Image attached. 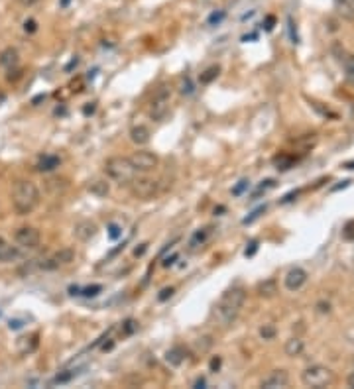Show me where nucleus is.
<instances>
[{
	"instance_id": "nucleus-1",
	"label": "nucleus",
	"mask_w": 354,
	"mask_h": 389,
	"mask_svg": "<svg viewBox=\"0 0 354 389\" xmlns=\"http://www.w3.org/2000/svg\"><path fill=\"white\" fill-rule=\"evenodd\" d=\"M246 291L242 287H230L222 293L217 307H215V318L221 327H230L240 314V309L244 307Z\"/></svg>"
},
{
	"instance_id": "nucleus-2",
	"label": "nucleus",
	"mask_w": 354,
	"mask_h": 389,
	"mask_svg": "<svg viewBox=\"0 0 354 389\" xmlns=\"http://www.w3.org/2000/svg\"><path fill=\"white\" fill-rule=\"evenodd\" d=\"M40 205V189L32 181H18L12 193V207L16 214L26 216Z\"/></svg>"
},
{
	"instance_id": "nucleus-3",
	"label": "nucleus",
	"mask_w": 354,
	"mask_h": 389,
	"mask_svg": "<svg viewBox=\"0 0 354 389\" xmlns=\"http://www.w3.org/2000/svg\"><path fill=\"white\" fill-rule=\"evenodd\" d=\"M104 173L106 177L112 181H116L118 185H128L130 181L136 177V169L130 164L128 157H122V155H112L104 161Z\"/></svg>"
},
{
	"instance_id": "nucleus-4",
	"label": "nucleus",
	"mask_w": 354,
	"mask_h": 389,
	"mask_svg": "<svg viewBox=\"0 0 354 389\" xmlns=\"http://www.w3.org/2000/svg\"><path fill=\"white\" fill-rule=\"evenodd\" d=\"M335 379V374L324 368V366H311L307 368L303 375H301V381L305 387H313V389H323L327 385H331Z\"/></svg>"
},
{
	"instance_id": "nucleus-5",
	"label": "nucleus",
	"mask_w": 354,
	"mask_h": 389,
	"mask_svg": "<svg viewBox=\"0 0 354 389\" xmlns=\"http://www.w3.org/2000/svg\"><path fill=\"white\" fill-rule=\"evenodd\" d=\"M130 193L134 199H140V201H150L154 199L156 195L160 193V185L156 179H150V177H134L130 183Z\"/></svg>"
},
{
	"instance_id": "nucleus-6",
	"label": "nucleus",
	"mask_w": 354,
	"mask_h": 389,
	"mask_svg": "<svg viewBox=\"0 0 354 389\" xmlns=\"http://www.w3.org/2000/svg\"><path fill=\"white\" fill-rule=\"evenodd\" d=\"M148 112H150V118L158 120V122L167 116V112H169V89L167 87H162L154 94Z\"/></svg>"
},
{
	"instance_id": "nucleus-7",
	"label": "nucleus",
	"mask_w": 354,
	"mask_h": 389,
	"mask_svg": "<svg viewBox=\"0 0 354 389\" xmlns=\"http://www.w3.org/2000/svg\"><path fill=\"white\" fill-rule=\"evenodd\" d=\"M130 159V164L134 165V169H136V173L140 171V173H150V171H154L158 164H160V157L154 153V151H134L132 155L128 157Z\"/></svg>"
},
{
	"instance_id": "nucleus-8",
	"label": "nucleus",
	"mask_w": 354,
	"mask_h": 389,
	"mask_svg": "<svg viewBox=\"0 0 354 389\" xmlns=\"http://www.w3.org/2000/svg\"><path fill=\"white\" fill-rule=\"evenodd\" d=\"M14 240L18 246H22V248H26V250H36L38 246H40V230L38 228H34V226H22V228H18L14 234Z\"/></svg>"
},
{
	"instance_id": "nucleus-9",
	"label": "nucleus",
	"mask_w": 354,
	"mask_h": 389,
	"mask_svg": "<svg viewBox=\"0 0 354 389\" xmlns=\"http://www.w3.org/2000/svg\"><path fill=\"white\" fill-rule=\"evenodd\" d=\"M73 260H75V250L73 248H61V250L55 252L51 257L44 260V262L40 264V268H42V270H57V268H61V266L71 264Z\"/></svg>"
},
{
	"instance_id": "nucleus-10",
	"label": "nucleus",
	"mask_w": 354,
	"mask_h": 389,
	"mask_svg": "<svg viewBox=\"0 0 354 389\" xmlns=\"http://www.w3.org/2000/svg\"><path fill=\"white\" fill-rule=\"evenodd\" d=\"M305 281H307V271L301 268H291L285 273V279H283L287 291H299L305 285Z\"/></svg>"
},
{
	"instance_id": "nucleus-11",
	"label": "nucleus",
	"mask_w": 354,
	"mask_h": 389,
	"mask_svg": "<svg viewBox=\"0 0 354 389\" xmlns=\"http://www.w3.org/2000/svg\"><path fill=\"white\" fill-rule=\"evenodd\" d=\"M40 334L38 332H32V334H24V336H20L18 340H16V352L20 354V356H28L32 352H36L38 350V346H40Z\"/></svg>"
},
{
	"instance_id": "nucleus-12",
	"label": "nucleus",
	"mask_w": 354,
	"mask_h": 389,
	"mask_svg": "<svg viewBox=\"0 0 354 389\" xmlns=\"http://www.w3.org/2000/svg\"><path fill=\"white\" fill-rule=\"evenodd\" d=\"M73 234L77 240L88 242V240H93L99 234V226H97V222H93V220H81V222L75 224Z\"/></svg>"
},
{
	"instance_id": "nucleus-13",
	"label": "nucleus",
	"mask_w": 354,
	"mask_h": 389,
	"mask_svg": "<svg viewBox=\"0 0 354 389\" xmlns=\"http://www.w3.org/2000/svg\"><path fill=\"white\" fill-rule=\"evenodd\" d=\"M287 383H289V375H287V372H285V370H274V372L262 381V387L278 389V387H285Z\"/></svg>"
},
{
	"instance_id": "nucleus-14",
	"label": "nucleus",
	"mask_w": 354,
	"mask_h": 389,
	"mask_svg": "<svg viewBox=\"0 0 354 389\" xmlns=\"http://www.w3.org/2000/svg\"><path fill=\"white\" fill-rule=\"evenodd\" d=\"M87 191L93 197H99V199H104V197H108L110 195V183L106 179H91L87 183Z\"/></svg>"
},
{
	"instance_id": "nucleus-15",
	"label": "nucleus",
	"mask_w": 354,
	"mask_h": 389,
	"mask_svg": "<svg viewBox=\"0 0 354 389\" xmlns=\"http://www.w3.org/2000/svg\"><path fill=\"white\" fill-rule=\"evenodd\" d=\"M185 358H187V350H185L183 346H173V348H169V350L165 352V362H167L169 366H173V368L181 366V364L185 362Z\"/></svg>"
},
{
	"instance_id": "nucleus-16",
	"label": "nucleus",
	"mask_w": 354,
	"mask_h": 389,
	"mask_svg": "<svg viewBox=\"0 0 354 389\" xmlns=\"http://www.w3.org/2000/svg\"><path fill=\"white\" fill-rule=\"evenodd\" d=\"M16 260H20V250L16 246L2 242L0 244V264H12Z\"/></svg>"
},
{
	"instance_id": "nucleus-17",
	"label": "nucleus",
	"mask_w": 354,
	"mask_h": 389,
	"mask_svg": "<svg viewBox=\"0 0 354 389\" xmlns=\"http://www.w3.org/2000/svg\"><path fill=\"white\" fill-rule=\"evenodd\" d=\"M59 164H61V159H59L57 155H42L40 161L36 164V169H38L40 173H49V171L57 169Z\"/></svg>"
},
{
	"instance_id": "nucleus-18",
	"label": "nucleus",
	"mask_w": 354,
	"mask_h": 389,
	"mask_svg": "<svg viewBox=\"0 0 354 389\" xmlns=\"http://www.w3.org/2000/svg\"><path fill=\"white\" fill-rule=\"evenodd\" d=\"M18 61H20V55L14 47H6L2 53H0V65L4 69H12V67H18Z\"/></svg>"
},
{
	"instance_id": "nucleus-19",
	"label": "nucleus",
	"mask_w": 354,
	"mask_h": 389,
	"mask_svg": "<svg viewBox=\"0 0 354 389\" xmlns=\"http://www.w3.org/2000/svg\"><path fill=\"white\" fill-rule=\"evenodd\" d=\"M256 291H258V295L260 297H264V299H272L276 293H278V283H276V279H264V281H260L258 287H256Z\"/></svg>"
},
{
	"instance_id": "nucleus-20",
	"label": "nucleus",
	"mask_w": 354,
	"mask_h": 389,
	"mask_svg": "<svg viewBox=\"0 0 354 389\" xmlns=\"http://www.w3.org/2000/svg\"><path fill=\"white\" fill-rule=\"evenodd\" d=\"M150 130H148L146 126H142V124H138V126H134L132 130H130V140H132L136 146H146L148 142H150Z\"/></svg>"
},
{
	"instance_id": "nucleus-21",
	"label": "nucleus",
	"mask_w": 354,
	"mask_h": 389,
	"mask_svg": "<svg viewBox=\"0 0 354 389\" xmlns=\"http://www.w3.org/2000/svg\"><path fill=\"white\" fill-rule=\"evenodd\" d=\"M283 350H285V356L295 358V356H299L303 352V340L301 338H289L283 346Z\"/></svg>"
},
{
	"instance_id": "nucleus-22",
	"label": "nucleus",
	"mask_w": 354,
	"mask_h": 389,
	"mask_svg": "<svg viewBox=\"0 0 354 389\" xmlns=\"http://www.w3.org/2000/svg\"><path fill=\"white\" fill-rule=\"evenodd\" d=\"M211 232H213V228L211 226H206V228H203V230H197L195 234H193V238H191V250H197L199 246H203L206 240H209V236H211Z\"/></svg>"
},
{
	"instance_id": "nucleus-23",
	"label": "nucleus",
	"mask_w": 354,
	"mask_h": 389,
	"mask_svg": "<svg viewBox=\"0 0 354 389\" xmlns=\"http://www.w3.org/2000/svg\"><path fill=\"white\" fill-rule=\"evenodd\" d=\"M219 75H221V67H219V65H211L209 69H205V71L201 73L199 81H201V85H211Z\"/></svg>"
},
{
	"instance_id": "nucleus-24",
	"label": "nucleus",
	"mask_w": 354,
	"mask_h": 389,
	"mask_svg": "<svg viewBox=\"0 0 354 389\" xmlns=\"http://www.w3.org/2000/svg\"><path fill=\"white\" fill-rule=\"evenodd\" d=\"M335 6H337V10L342 14V18H348V20H352L354 18L352 0H335Z\"/></svg>"
},
{
	"instance_id": "nucleus-25",
	"label": "nucleus",
	"mask_w": 354,
	"mask_h": 389,
	"mask_svg": "<svg viewBox=\"0 0 354 389\" xmlns=\"http://www.w3.org/2000/svg\"><path fill=\"white\" fill-rule=\"evenodd\" d=\"M293 157L291 155H285V153H281V155H276L274 157V165H276V169L278 171H287V169H291L293 167Z\"/></svg>"
},
{
	"instance_id": "nucleus-26",
	"label": "nucleus",
	"mask_w": 354,
	"mask_h": 389,
	"mask_svg": "<svg viewBox=\"0 0 354 389\" xmlns=\"http://www.w3.org/2000/svg\"><path fill=\"white\" fill-rule=\"evenodd\" d=\"M342 65H344V75L346 79L354 83V55H346L344 59H342Z\"/></svg>"
},
{
	"instance_id": "nucleus-27",
	"label": "nucleus",
	"mask_w": 354,
	"mask_h": 389,
	"mask_svg": "<svg viewBox=\"0 0 354 389\" xmlns=\"http://www.w3.org/2000/svg\"><path fill=\"white\" fill-rule=\"evenodd\" d=\"M75 375H77L75 370H65V372H59V374L53 377V383H59V385H61V383H69Z\"/></svg>"
},
{
	"instance_id": "nucleus-28",
	"label": "nucleus",
	"mask_w": 354,
	"mask_h": 389,
	"mask_svg": "<svg viewBox=\"0 0 354 389\" xmlns=\"http://www.w3.org/2000/svg\"><path fill=\"white\" fill-rule=\"evenodd\" d=\"M138 330V322L134 320V318H128V320H124V325H122V334L124 336H130Z\"/></svg>"
},
{
	"instance_id": "nucleus-29",
	"label": "nucleus",
	"mask_w": 354,
	"mask_h": 389,
	"mask_svg": "<svg viewBox=\"0 0 354 389\" xmlns=\"http://www.w3.org/2000/svg\"><path fill=\"white\" fill-rule=\"evenodd\" d=\"M101 291H103L101 285H88V287H85V289H81L79 295H83V297H97Z\"/></svg>"
},
{
	"instance_id": "nucleus-30",
	"label": "nucleus",
	"mask_w": 354,
	"mask_h": 389,
	"mask_svg": "<svg viewBox=\"0 0 354 389\" xmlns=\"http://www.w3.org/2000/svg\"><path fill=\"white\" fill-rule=\"evenodd\" d=\"M213 346V340H211V336H203V338H197V342H195V348H197V352H205Z\"/></svg>"
},
{
	"instance_id": "nucleus-31",
	"label": "nucleus",
	"mask_w": 354,
	"mask_h": 389,
	"mask_svg": "<svg viewBox=\"0 0 354 389\" xmlns=\"http://www.w3.org/2000/svg\"><path fill=\"white\" fill-rule=\"evenodd\" d=\"M342 238L346 240V242H352L354 240V220H348L344 228H342Z\"/></svg>"
},
{
	"instance_id": "nucleus-32",
	"label": "nucleus",
	"mask_w": 354,
	"mask_h": 389,
	"mask_svg": "<svg viewBox=\"0 0 354 389\" xmlns=\"http://www.w3.org/2000/svg\"><path fill=\"white\" fill-rule=\"evenodd\" d=\"M260 336H262L264 340H272V338L276 336V327H272V325H264V327L260 329Z\"/></svg>"
},
{
	"instance_id": "nucleus-33",
	"label": "nucleus",
	"mask_w": 354,
	"mask_h": 389,
	"mask_svg": "<svg viewBox=\"0 0 354 389\" xmlns=\"http://www.w3.org/2000/svg\"><path fill=\"white\" fill-rule=\"evenodd\" d=\"M248 189H250V181L242 179V181H238V185L232 189V195H234V197H240V195L244 193V191H248Z\"/></svg>"
},
{
	"instance_id": "nucleus-34",
	"label": "nucleus",
	"mask_w": 354,
	"mask_h": 389,
	"mask_svg": "<svg viewBox=\"0 0 354 389\" xmlns=\"http://www.w3.org/2000/svg\"><path fill=\"white\" fill-rule=\"evenodd\" d=\"M276 187V181L274 179H266V181H262V185L256 189V193H254V199L258 197L260 193H266V191H270V189H274Z\"/></svg>"
},
{
	"instance_id": "nucleus-35",
	"label": "nucleus",
	"mask_w": 354,
	"mask_h": 389,
	"mask_svg": "<svg viewBox=\"0 0 354 389\" xmlns=\"http://www.w3.org/2000/svg\"><path fill=\"white\" fill-rule=\"evenodd\" d=\"M262 212H266V205H264V207H258L256 210H252L250 216H246V218L242 220V224H252V222H254V220H256L260 214H262Z\"/></svg>"
},
{
	"instance_id": "nucleus-36",
	"label": "nucleus",
	"mask_w": 354,
	"mask_h": 389,
	"mask_svg": "<svg viewBox=\"0 0 354 389\" xmlns=\"http://www.w3.org/2000/svg\"><path fill=\"white\" fill-rule=\"evenodd\" d=\"M173 293H175V289L173 287H163L162 291H160V295H158V301H167V299H171L173 297Z\"/></svg>"
},
{
	"instance_id": "nucleus-37",
	"label": "nucleus",
	"mask_w": 354,
	"mask_h": 389,
	"mask_svg": "<svg viewBox=\"0 0 354 389\" xmlns=\"http://www.w3.org/2000/svg\"><path fill=\"white\" fill-rule=\"evenodd\" d=\"M36 30H38V22H36V20L29 18V20L24 22V31H26V34H34Z\"/></svg>"
},
{
	"instance_id": "nucleus-38",
	"label": "nucleus",
	"mask_w": 354,
	"mask_h": 389,
	"mask_svg": "<svg viewBox=\"0 0 354 389\" xmlns=\"http://www.w3.org/2000/svg\"><path fill=\"white\" fill-rule=\"evenodd\" d=\"M256 250H258V240H252L250 244H248V248H246V252H244V255L252 257V255L256 254Z\"/></svg>"
},
{
	"instance_id": "nucleus-39",
	"label": "nucleus",
	"mask_w": 354,
	"mask_h": 389,
	"mask_svg": "<svg viewBox=\"0 0 354 389\" xmlns=\"http://www.w3.org/2000/svg\"><path fill=\"white\" fill-rule=\"evenodd\" d=\"M222 18H224V12H222V10H221V12H219V14L215 12V14H213V16H211V18H209V26H215V24H221V22H222Z\"/></svg>"
},
{
	"instance_id": "nucleus-40",
	"label": "nucleus",
	"mask_w": 354,
	"mask_h": 389,
	"mask_svg": "<svg viewBox=\"0 0 354 389\" xmlns=\"http://www.w3.org/2000/svg\"><path fill=\"white\" fill-rule=\"evenodd\" d=\"M20 75H22V71H20L18 67H12V69H8V75H6V79H8V81H16Z\"/></svg>"
},
{
	"instance_id": "nucleus-41",
	"label": "nucleus",
	"mask_w": 354,
	"mask_h": 389,
	"mask_svg": "<svg viewBox=\"0 0 354 389\" xmlns=\"http://www.w3.org/2000/svg\"><path fill=\"white\" fill-rule=\"evenodd\" d=\"M222 360L221 356H215V358L211 360V372H219V368H221Z\"/></svg>"
},
{
	"instance_id": "nucleus-42",
	"label": "nucleus",
	"mask_w": 354,
	"mask_h": 389,
	"mask_svg": "<svg viewBox=\"0 0 354 389\" xmlns=\"http://www.w3.org/2000/svg\"><path fill=\"white\" fill-rule=\"evenodd\" d=\"M108 236H110L112 240H116L118 236H120V228H118L116 224H110L108 226Z\"/></svg>"
},
{
	"instance_id": "nucleus-43",
	"label": "nucleus",
	"mask_w": 354,
	"mask_h": 389,
	"mask_svg": "<svg viewBox=\"0 0 354 389\" xmlns=\"http://www.w3.org/2000/svg\"><path fill=\"white\" fill-rule=\"evenodd\" d=\"M191 92H193L191 83H189V79H185V81H183V87H181V94H191Z\"/></svg>"
},
{
	"instance_id": "nucleus-44",
	"label": "nucleus",
	"mask_w": 354,
	"mask_h": 389,
	"mask_svg": "<svg viewBox=\"0 0 354 389\" xmlns=\"http://www.w3.org/2000/svg\"><path fill=\"white\" fill-rule=\"evenodd\" d=\"M274 24H276V18H274V16H268V18H266V24H264L266 31L274 30Z\"/></svg>"
},
{
	"instance_id": "nucleus-45",
	"label": "nucleus",
	"mask_w": 354,
	"mask_h": 389,
	"mask_svg": "<svg viewBox=\"0 0 354 389\" xmlns=\"http://www.w3.org/2000/svg\"><path fill=\"white\" fill-rule=\"evenodd\" d=\"M297 195H299V191H291V193H287V195H285V197L281 199L280 203H281V205H285V203H291V201H293V199H295V197H297Z\"/></svg>"
},
{
	"instance_id": "nucleus-46",
	"label": "nucleus",
	"mask_w": 354,
	"mask_h": 389,
	"mask_svg": "<svg viewBox=\"0 0 354 389\" xmlns=\"http://www.w3.org/2000/svg\"><path fill=\"white\" fill-rule=\"evenodd\" d=\"M317 311H319V313H329V311H331V305H329V303H323V301H321V303L317 305Z\"/></svg>"
},
{
	"instance_id": "nucleus-47",
	"label": "nucleus",
	"mask_w": 354,
	"mask_h": 389,
	"mask_svg": "<svg viewBox=\"0 0 354 389\" xmlns=\"http://www.w3.org/2000/svg\"><path fill=\"white\" fill-rule=\"evenodd\" d=\"M348 185H350V181H340L339 185H335V187H333V189H331V191H333V193H335V191H340V189H346V187H348Z\"/></svg>"
},
{
	"instance_id": "nucleus-48",
	"label": "nucleus",
	"mask_w": 354,
	"mask_h": 389,
	"mask_svg": "<svg viewBox=\"0 0 354 389\" xmlns=\"http://www.w3.org/2000/svg\"><path fill=\"white\" fill-rule=\"evenodd\" d=\"M177 260V254H173V255H169V257H165L163 260V268H169V266H173V262Z\"/></svg>"
},
{
	"instance_id": "nucleus-49",
	"label": "nucleus",
	"mask_w": 354,
	"mask_h": 389,
	"mask_svg": "<svg viewBox=\"0 0 354 389\" xmlns=\"http://www.w3.org/2000/svg\"><path fill=\"white\" fill-rule=\"evenodd\" d=\"M206 385V381H205V377H199L195 383H193V387H197V389H201V387H205Z\"/></svg>"
},
{
	"instance_id": "nucleus-50",
	"label": "nucleus",
	"mask_w": 354,
	"mask_h": 389,
	"mask_svg": "<svg viewBox=\"0 0 354 389\" xmlns=\"http://www.w3.org/2000/svg\"><path fill=\"white\" fill-rule=\"evenodd\" d=\"M146 248H148V244H140V248L134 250V255H142L144 252H146Z\"/></svg>"
},
{
	"instance_id": "nucleus-51",
	"label": "nucleus",
	"mask_w": 354,
	"mask_h": 389,
	"mask_svg": "<svg viewBox=\"0 0 354 389\" xmlns=\"http://www.w3.org/2000/svg\"><path fill=\"white\" fill-rule=\"evenodd\" d=\"M22 6H34V4H38L40 0H18Z\"/></svg>"
},
{
	"instance_id": "nucleus-52",
	"label": "nucleus",
	"mask_w": 354,
	"mask_h": 389,
	"mask_svg": "<svg viewBox=\"0 0 354 389\" xmlns=\"http://www.w3.org/2000/svg\"><path fill=\"white\" fill-rule=\"evenodd\" d=\"M83 112H85V114H93V112H95V103H93L91 106H85Z\"/></svg>"
},
{
	"instance_id": "nucleus-53",
	"label": "nucleus",
	"mask_w": 354,
	"mask_h": 389,
	"mask_svg": "<svg viewBox=\"0 0 354 389\" xmlns=\"http://www.w3.org/2000/svg\"><path fill=\"white\" fill-rule=\"evenodd\" d=\"M346 383H348V387H352L354 389V372L350 375H348V379H346Z\"/></svg>"
},
{
	"instance_id": "nucleus-54",
	"label": "nucleus",
	"mask_w": 354,
	"mask_h": 389,
	"mask_svg": "<svg viewBox=\"0 0 354 389\" xmlns=\"http://www.w3.org/2000/svg\"><path fill=\"white\" fill-rule=\"evenodd\" d=\"M342 167H344V169H354V159H352V161H346V164L342 165Z\"/></svg>"
},
{
	"instance_id": "nucleus-55",
	"label": "nucleus",
	"mask_w": 354,
	"mask_h": 389,
	"mask_svg": "<svg viewBox=\"0 0 354 389\" xmlns=\"http://www.w3.org/2000/svg\"><path fill=\"white\" fill-rule=\"evenodd\" d=\"M69 4V0H61V6H67Z\"/></svg>"
},
{
	"instance_id": "nucleus-56",
	"label": "nucleus",
	"mask_w": 354,
	"mask_h": 389,
	"mask_svg": "<svg viewBox=\"0 0 354 389\" xmlns=\"http://www.w3.org/2000/svg\"><path fill=\"white\" fill-rule=\"evenodd\" d=\"M2 242H4V240H2V238H0V244H2Z\"/></svg>"
},
{
	"instance_id": "nucleus-57",
	"label": "nucleus",
	"mask_w": 354,
	"mask_h": 389,
	"mask_svg": "<svg viewBox=\"0 0 354 389\" xmlns=\"http://www.w3.org/2000/svg\"><path fill=\"white\" fill-rule=\"evenodd\" d=\"M352 6H354V0H352Z\"/></svg>"
}]
</instances>
